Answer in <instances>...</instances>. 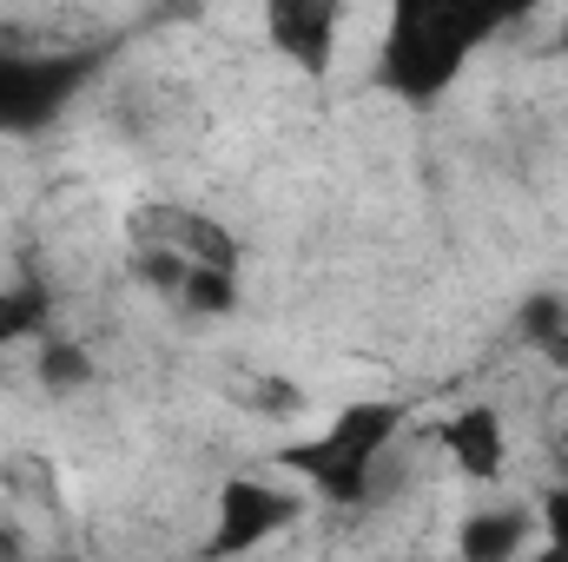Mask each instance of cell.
I'll use <instances>...</instances> for the list:
<instances>
[{
    "label": "cell",
    "instance_id": "obj_1",
    "mask_svg": "<svg viewBox=\"0 0 568 562\" xmlns=\"http://www.w3.org/2000/svg\"><path fill=\"white\" fill-rule=\"evenodd\" d=\"M304 516V503L272 483V476H225L219 490V516H212V556H252L265 543H278L284 530Z\"/></svg>",
    "mask_w": 568,
    "mask_h": 562
},
{
    "label": "cell",
    "instance_id": "obj_5",
    "mask_svg": "<svg viewBox=\"0 0 568 562\" xmlns=\"http://www.w3.org/2000/svg\"><path fill=\"white\" fill-rule=\"evenodd\" d=\"M562 47H568V27H562Z\"/></svg>",
    "mask_w": 568,
    "mask_h": 562
},
{
    "label": "cell",
    "instance_id": "obj_4",
    "mask_svg": "<svg viewBox=\"0 0 568 562\" xmlns=\"http://www.w3.org/2000/svg\"><path fill=\"white\" fill-rule=\"evenodd\" d=\"M272 33H278V47L297 60V67L324 73V60L337 53L344 13H337V7H278V13H272Z\"/></svg>",
    "mask_w": 568,
    "mask_h": 562
},
{
    "label": "cell",
    "instance_id": "obj_3",
    "mask_svg": "<svg viewBox=\"0 0 568 562\" xmlns=\"http://www.w3.org/2000/svg\"><path fill=\"white\" fill-rule=\"evenodd\" d=\"M536 536H542V516L529 503H476L456 516L449 550L456 562H529Z\"/></svg>",
    "mask_w": 568,
    "mask_h": 562
},
{
    "label": "cell",
    "instance_id": "obj_2",
    "mask_svg": "<svg viewBox=\"0 0 568 562\" xmlns=\"http://www.w3.org/2000/svg\"><path fill=\"white\" fill-rule=\"evenodd\" d=\"M436 456L449 463L456 483H496L509 470V423L496 404H463L456 418H443L429 430Z\"/></svg>",
    "mask_w": 568,
    "mask_h": 562
}]
</instances>
